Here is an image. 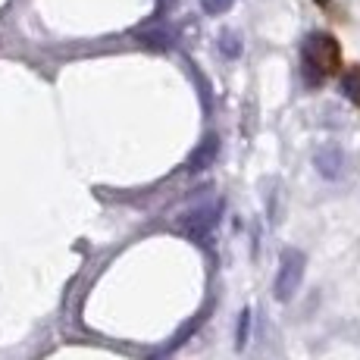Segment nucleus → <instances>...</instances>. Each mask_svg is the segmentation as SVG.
Masks as SVG:
<instances>
[{
	"instance_id": "1",
	"label": "nucleus",
	"mask_w": 360,
	"mask_h": 360,
	"mask_svg": "<svg viewBox=\"0 0 360 360\" xmlns=\"http://www.w3.org/2000/svg\"><path fill=\"white\" fill-rule=\"evenodd\" d=\"M301 69H304V82L310 88L323 85L329 75H338L342 72V47H338V41L326 32L310 34L301 47Z\"/></svg>"
},
{
	"instance_id": "2",
	"label": "nucleus",
	"mask_w": 360,
	"mask_h": 360,
	"mask_svg": "<svg viewBox=\"0 0 360 360\" xmlns=\"http://www.w3.org/2000/svg\"><path fill=\"white\" fill-rule=\"evenodd\" d=\"M304 269H307V257H304L297 248L282 254L279 273H276V282H273L276 301H292L297 295V288H301V282H304Z\"/></svg>"
},
{
	"instance_id": "3",
	"label": "nucleus",
	"mask_w": 360,
	"mask_h": 360,
	"mask_svg": "<svg viewBox=\"0 0 360 360\" xmlns=\"http://www.w3.org/2000/svg\"><path fill=\"white\" fill-rule=\"evenodd\" d=\"M217 219H219V200H210V204L191 207V210L179 219V226H182V232L188 235V238L200 241L210 235V229L217 226Z\"/></svg>"
},
{
	"instance_id": "4",
	"label": "nucleus",
	"mask_w": 360,
	"mask_h": 360,
	"mask_svg": "<svg viewBox=\"0 0 360 360\" xmlns=\"http://www.w3.org/2000/svg\"><path fill=\"white\" fill-rule=\"evenodd\" d=\"M217 157H219V138L217 135H207L204 141H200L198 148L191 150L185 169H188V172H200V169H207V166L217 163Z\"/></svg>"
},
{
	"instance_id": "5",
	"label": "nucleus",
	"mask_w": 360,
	"mask_h": 360,
	"mask_svg": "<svg viewBox=\"0 0 360 360\" xmlns=\"http://www.w3.org/2000/svg\"><path fill=\"white\" fill-rule=\"evenodd\" d=\"M314 163H316V169H320L326 179H338V176H342V166H345V154L335 148V144H326V148L316 150Z\"/></svg>"
},
{
	"instance_id": "6",
	"label": "nucleus",
	"mask_w": 360,
	"mask_h": 360,
	"mask_svg": "<svg viewBox=\"0 0 360 360\" xmlns=\"http://www.w3.org/2000/svg\"><path fill=\"white\" fill-rule=\"evenodd\" d=\"M342 91H345V98L354 101L357 107H360V66L348 69V72L342 75Z\"/></svg>"
},
{
	"instance_id": "7",
	"label": "nucleus",
	"mask_w": 360,
	"mask_h": 360,
	"mask_svg": "<svg viewBox=\"0 0 360 360\" xmlns=\"http://www.w3.org/2000/svg\"><path fill=\"white\" fill-rule=\"evenodd\" d=\"M248 338H251V310H241L238 326H235V348H248Z\"/></svg>"
},
{
	"instance_id": "8",
	"label": "nucleus",
	"mask_w": 360,
	"mask_h": 360,
	"mask_svg": "<svg viewBox=\"0 0 360 360\" xmlns=\"http://www.w3.org/2000/svg\"><path fill=\"white\" fill-rule=\"evenodd\" d=\"M232 0H204V6H207V13H223L226 6H229Z\"/></svg>"
}]
</instances>
